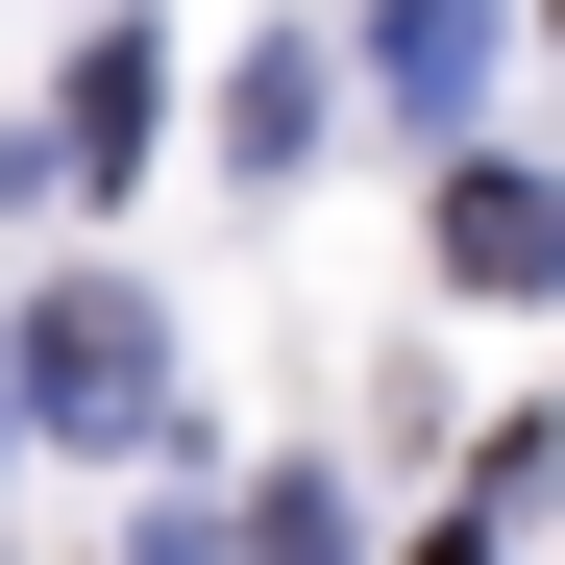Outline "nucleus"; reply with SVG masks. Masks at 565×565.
Masks as SVG:
<instances>
[{
	"instance_id": "nucleus-3",
	"label": "nucleus",
	"mask_w": 565,
	"mask_h": 565,
	"mask_svg": "<svg viewBox=\"0 0 565 565\" xmlns=\"http://www.w3.org/2000/svg\"><path fill=\"white\" fill-rule=\"evenodd\" d=\"M369 99H394V124H467V99H492V0H369Z\"/></svg>"
},
{
	"instance_id": "nucleus-2",
	"label": "nucleus",
	"mask_w": 565,
	"mask_h": 565,
	"mask_svg": "<svg viewBox=\"0 0 565 565\" xmlns=\"http://www.w3.org/2000/svg\"><path fill=\"white\" fill-rule=\"evenodd\" d=\"M443 270L467 296H565V172H443Z\"/></svg>"
},
{
	"instance_id": "nucleus-8",
	"label": "nucleus",
	"mask_w": 565,
	"mask_h": 565,
	"mask_svg": "<svg viewBox=\"0 0 565 565\" xmlns=\"http://www.w3.org/2000/svg\"><path fill=\"white\" fill-rule=\"evenodd\" d=\"M541 25H565V0H541Z\"/></svg>"
},
{
	"instance_id": "nucleus-5",
	"label": "nucleus",
	"mask_w": 565,
	"mask_h": 565,
	"mask_svg": "<svg viewBox=\"0 0 565 565\" xmlns=\"http://www.w3.org/2000/svg\"><path fill=\"white\" fill-rule=\"evenodd\" d=\"M246 565H344V492H270V516H246Z\"/></svg>"
},
{
	"instance_id": "nucleus-7",
	"label": "nucleus",
	"mask_w": 565,
	"mask_h": 565,
	"mask_svg": "<svg viewBox=\"0 0 565 565\" xmlns=\"http://www.w3.org/2000/svg\"><path fill=\"white\" fill-rule=\"evenodd\" d=\"M0 418H25V394H0Z\"/></svg>"
},
{
	"instance_id": "nucleus-1",
	"label": "nucleus",
	"mask_w": 565,
	"mask_h": 565,
	"mask_svg": "<svg viewBox=\"0 0 565 565\" xmlns=\"http://www.w3.org/2000/svg\"><path fill=\"white\" fill-rule=\"evenodd\" d=\"M0 394H25V418H74V443H124V418H148V296H99V270H74V296L0 344Z\"/></svg>"
},
{
	"instance_id": "nucleus-6",
	"label": "nucleus",
	"mask_w": 565,
	"mask_h": 565,
	"mask_svg": "<svg viewBox=\"0 0 565 565\" xmlns=\"http://www.w3.org/2000/svg\"><path fill=\"white\" fill-rule=\"evenodd\" d=\"M418 565H492V516H467V541H418Z\"/></svg>"
},
{
	"instance_id": "nucleus-4",
	"label": "nucleus",
	"mask_w": 565,
	"mask_h": 565,
	"mask_svg": "<svg viewBox=\"0 0 565 565\" xmlns=\"http://www.w3.org/2000/svg\"><path fill=\"white\" fill-rule=\"evenodd\" d=\"M124 148H148V25H124L99 74H74V124H50V172H124Z\"/></svg>"
}]
</instances>
